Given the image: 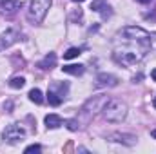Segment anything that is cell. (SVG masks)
Listing matches in <instances>:
<instances>
[{"label": "cell", "mask_w": 156, "mask_h": 154, "mask_svg": "<svg viewBox=\"0 0 156 154\" xmlns=\"http://www.w3.org/2000/svg\"><path fill=\"white\" fill-rule=\"evenodd\" d=\"M37 65H38V69H42V71H51L56 65V54L55 53H47Z\"/></svg>", "instance_id": "30bf717a"}, {"label": "cell", "mask_w": 156, "mask_h": 154, "mask_svg": "<svg viewBox=\"0 0 156 154\" xmlns=\"http://www.w3.org/2000/svg\"><path fill=\"white\" fill-rule=\"evenodd\" d=\"M107 5V2L105 0H93V4H91V9L93 11H96V13H100L104 7Z\"/></svg>", "instance_id": "ac0fdd59"}, {"label": "cell", "mask_w": 156, "mask_h": 154, "mask_svg": "<svg viewBox=\"0 0 156 154\" xmlns=\"http://www.w3.org/2000/svg\"><path fill=\"white\" fill-rule=\"evenodd\" d=\"M118 76L111 75V73H100L96 76V87L98 89H107V87H116L118 85Z\"/></svg>", "instance_id": "9c48e42d"}, {"label": "cell", "mask_w": 156, "mask_h": 154, "mask_svg": "<svg viewBox=\"0 0 156 154\" xmlns=\"http://www.w3.org/2000/svg\"><path fill=\"white\" fill-rule=\"evenodd\" d=\"M64 125V120L58 114H47L45 116V127L47 129H58Z\"/></svg>", "instance_id": "7c38bea8"}, {"label": "cell", "mask_w": 156, "mask_h": 154, "mask_svg": "<svg viewBox=\"0 0 156 154\" xmlns=\"http://www.w3.org/2000/svg\"><path fill=\"white\" fill-rule=\"evenodd\" d=\"M73 2H83V0H73Z\"/></svg>", "instance_id": "d4e9b609"}, {"label": "cell", "mask_w": 156, "mask_h": 154, "mask_svg": "<svg viewBox=\"0 0 156 154\" xmlns=\"http://www.w3.org/2000/svg\"><path fill=\"white\" fill-rule=\"evenodd\" d=\"M151 45H153V38L144 27L127 26L115 35L113 56L122 65H134L147 56Z\"/></svg>", "instance_id": "6da1fadb"}, {"label": "cell", "mask_w": 156, "mask_h": 154, "mask_svg": "<svg viewBox=\"0 0 156 154\" xmlns=\"http://www.w3.org/2000/svg\"><path fill=\"white\" fill-rule=\"evenodd\" d=\"M2 140L9 145H16V143L26 140V129L20 123H11L9 127H5V131L2 134Z\"/></svg>", "instance_id": "5b68a950"}, {"label": "cell", "mask_w": 156, "mask_h": 154, "mask_svg": "<svg viewBox=\"0 0 156 154\" xmlns=\"http://www.w3.org/2000/svg\"><path fill=\"white\" fill-rule=\"evenodd\" d=\"M138 2H140V4H149L151 0H138Z\"/></svg>", "instance_id": "603a6c76"}, {"label": "cell", "mask_w": 156, "mask_h": 154, "mask_svg": "<svg viewBox=\"0 0 156 154\" xmlns=\"http://www.w3.org/2000/svg\"><path fill=\"white\" fill-rule=\"evenodd\" d=\"M26 85V78L24 76H13L9 80V87H13V89H22Z\"/></svg>", "instance_id": "9a60e30c"}, {"label": "cell", "mask_w": 156, "mask_h": 154, "mask_svg": "<svg viewBox=\"0 0 156 154\" xmlns=\"http://www.w3.org/2000/svg\"><path fill=\"white\" fill-rule=\"evenodd\" d=\"M64 123H66V127H67L69 131H73V132L80 129V123H78V120H66Z\"/></svg>", "instance_id": "d6986e66"}, {"label": "cell", "mask_w": 156, "mask_h": 154, "mask_svg": "<svg viewBox=\"0 0 156 154\" xmlns=\"http://www.w3.org/2000/svg\"><path fill=\"white\" fill-rule=\"evenodd\" d=\"M151 136H153V138H156V129H153V131H151Z\"/></svg>", "instance_id": "7402d4cb"}, {"label": "cell", "mask_w": 156, "mask_h": 154, "mask_svg": "<svg viewBox=\"0 0 156 154\" xmlns=\"http://www.w3.org/2000/svg\"><path fill=\"white\" fill-rule=\"evenodd\" d=\"M129 113V107L123 100H109L102 111L104 118L109 121V123H122Z\"/></svg>", "instance_id": "7a4b0ae2"}, {"label": "cell", "mask_w": 156, "mask_h": 154, "mask_svg": "<svg viewBox=\"0 0 156 154\" xmlns=\"http://www.w3.org/2000/svg\"><path fill=\"white\" fill-rule=\"evenodd\" d=\"M151 76H153V80H154V82H156V67H154V69H153V73H151Z\"/></svg>", "instance_id": "44dd1931"}, {"label": "cell", "mask_w": 156, "mask_h": 154, "mask_svg": "<svg viewBox=\"0 0 156 154\" xmlns=\"http://www.w3.org/2000/svg\"><path fill=\"white\" fill-rule=\"evenodd\" d=\"M22 5L24 4L20 0H0V15L5 18H11L22 9Z\"/></svg>", "instance_id": "52a82bcc"}, {"label": "cell", "mask_w": 156, "mask_h": 154, "mask_svg": "<svg viewBox=\"0 0 156 154\" xmlns=\"http://www.w3.org/2000/svg\"><path fill=\"white\" fill-rule=\"evenodd\" d=\"M62 71L67 73V75H73V76H80V75H83L85 65H82V64H69V65H64Z\"/></svg>", "instance_id": "8fae6325"}, {"label": "cell", "mask_w": 156, "mask_h": 154, "mask_svg": "<svg viewBox=\"0 0 156 154\" xmlns=\"http://www.w3.org/2000/svg\"><path fill=\"white\" fill-rule=\"evenodd\" d=\"M20 38H22V35H20V31L15 29V27L5 29L4 33H0V53L5 51V49H9L11 45H15Z\"/></svg>", "instance_id": "8992f818"}, {"label": "cell", "mask_w": 156, "mask_h": 154, "mask_svg": "<svg viewBox=\"0 0 156 154\" xmlns=\"http://www.w3.org/2000/svg\"><path fill=\"white\" fill-rule=\"evenodd\" d=\"M29 100L33 102V103H37V105H40V103H44V94H42V91L40 89H31L29 91Z\"/></svg>", "instance_id": "5bb4252c"}, {"label": "cell", "mask_w": 156, "mask_h": 154, "mask_svg": "<svg viewBox=\"0 0 156 154\" xmlns=\"http://www.w3.org/2000/svg\"><path fill=\"white\" fill-rule=\"evenodd\" d=\"M109 142H115V143H122L125 147H133L138 143V138L134 134H129V132H111L107 136Z\"/></svg>", "instance_id": "ba28073f"}, {"label": "cell", "mask_w": 156, "mask_h": 154, "mask_svg": "<svg viewBox=\"0 0 156 154\" xmlns=\"http://www.w3.org/2000/svg\"><path fill=\"white\" fill-rule=\"evenodd\" d=\"M82 54V49L80 47H69L66 53H64V58L66 60H71V58H78Z\"/></svg>", "instance_id": "2e32d148"}, {"label": "cell", "mask_w": 156, "mask_h": 154, "mask_svg": "<svg viewBox=\"0 0 156 154\" xmlns=\"http://www.w3.org/2000/svg\"><path fill=\"white\" fill-rule=\"evenodd\" d=\"M40 151H42V147L35 143V145H29V147H26V151H24V152L29 154V152H40Z\"/></svg>", "instance_id": "ffe728a7"}, {"label": "cell", "mask_w": 156, "mask_h": 154, "mask_svg": "<svg viewBox=\"0 0 156 154\" xmlns=\"http://www.w3.org/2000/svg\"><path fill=\"white\" fill-rule=\"evenodd\" d=\"M49 89L56 91V93H58L60 96H64V98H66V91H67V85H66V83H53V85H51Z\"/></svg>", "instance_id": "e0dca14e"}, {"label": "cell", "mask_w": 156, "mask_h": 154, "mask_svg": "<svg viewBox=\"0 0 156 154\" xmlns=\"http://www.w3.org/2000/svg\"><path fill=\"white\" fill-rule=\"evenodd\" d=\"M153 105H154V109H156V96H154V100H153Z\"/></svg>", "instance_id": "cb8c5ba5"}, {"label": "cell", "mask_w": 156, "mask_h": 154, "mask_svg": "<svg viewBox=\"0 0 156 154\" xmlns=\"http://www.w3.org/2000/svg\"><path fill=\"white\" fill-rule=\"evenodd\" d=\"M49 7H51V0H31L27 9V18L33 24H42Z\"/></svg>", "instance_id": "3957f363"}, {"label": "cell", "mask_w": 156, "mask_h": 154, "mask_svg": "<svg viewBox=\"0 0 156 154\" xmlns=\"http://www.w3.org/2000/svg\"><path fill=\"white\" fill-rule=\"evenodd\" d=\"M107 102H109V96H107V94H96V96L89 98V100L83 103L82 113L87 116V118H94L98 113L104 111V107H105Z\"/></svg>", "instance_id": "277c9868"}, {"label": "cell", "mask_w": 156, "mask_h": 154, "mask_svg": "<svg viewBox=\"0 0 156 154\" xmlns=\"http://www.w3.org/2000/svg\"><path fill=\"white\" fill-rule=\"evenodd\" d=\"M47 100H49V103L51 105H55V107H58L62 102H64V96H60L56 91H53V89H49L47 91Z\"/></svg>", "instance_id": "4fadbf2b"}]
</instances>
